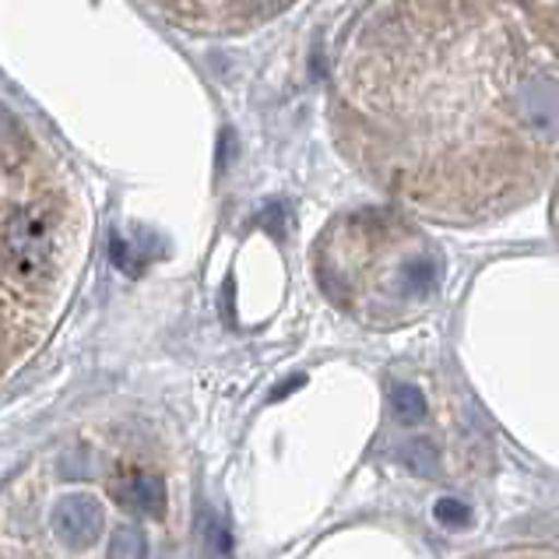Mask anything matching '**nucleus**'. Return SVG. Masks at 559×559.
Instances as JSON below:
<instances>
[{
  "mask_svg": "<svg viewBox=\"0 0 559 559\" xmlns=\"http://www.w3.org/2000/svg\"><path fill=\"white\" fill-rule=\"evenodd\" d=\"M353 106L419 152V166L451 169L461 148L497 138L552 145L559 71L492 0H394L356 36L345 63Z\"/></svg>",
  "mask_w": 559,
  "mask_h": 559,
  "instance_id": "1",
  "label": "nucleus"
},
{
  "mask_svg": "<svg viewBox=\"0 0 559 559\" xmlns=\"http://www.w3.org/2000/svg\"><path fill=\"white\" fill-rule=\"evenodd\" d=\"M74 247L71 204L46 173L0 194V285L39 299L57 285Z\"/></svg>",
  "mask_w": 559,
  "mask_h": 559,
  "instance_id": "2",
  "label": "nucleus"
},
{
  "mask_svg": "<svg viewBox=\"0 0 559 559\" xmlns=\"http://www.w3.org/2000/svg\"><path fill=\"white\" fill-rule=\"evenodd\" d=\"M148 4L190 32H239L275 19L293 0H148Z\"/></svg>",
  "mask_w": 559,
  "mask_h": 559,
  "instance_id": "3",
  "label": "nucleus"
},
{
  "mask_svg": "<svg viewBox=\"0 0 559 559\" xmlns=\"http://www.w3.org/2000/svg\"><path fill=\"white\" fill-rule=\"evenodd\" d=\"M53 535L68 549H92L103 538L106 528V510L92 492H71V497L57 500L53 507Z\"/></svg>",
  "mask_w": 559,
  "mask_h": 559,
  "instance_id": "4",
  "label": "nucleus"
},
{
  "mask_svg": "<svg viewBox=\"0 0 559 559\" xmlns=\"http://www.w3.org/2000/svg\"><path fill=\"white\" fill-rule=\"evenodd\" d=\"M109 492H114V500L123 510H131V514H141V518L166 514V483L152 472L127 468L109 483Z\"/></svg>",
  "mask_w": 559,
  "mask_h": 559,
  "instance_id": "5",
  "label": "nucleus"
},
{
  "mask_svg": "<svg viewBox=\"0 0 559 559\" xmlns=\"http://www.w3.org/2000/svg\"><path fill=\"white\" fill-rule=\"evenodd\" d=\"M391 415L402 426H419L426 419V397L415 383H394L391 388Z\"/></svg>",
  "mask_w": 559,
  "mask_h": 559,
  "instance_id": "6",
  "label": "nucleus"
},
{
  "mask_svg": "<svg viewBox=\"0 0 559 559\" xmlns=\"http://www.w3.org/2000/svg\"><path fill=\"white\" fill-rule=\"evenodd\" d=\"M106 559H148V538L134 524H123L106 546Z\"/></svg>",
  "mask_w": 559,
  "mask_h": 559,
  "instance_id": "7",
  "label": "nucleus"
},
{
  "mask_svg": "<svg viewBox=\"0 0 559 559\" xmlns=\"http://www.w3.org/2000/svg\"><path fill=\"white\" fill-rule=\"evenodd\" d=\"M204 546H207V556H212V559H229L233 538H229L226 524H222L218 518H207V524H204Z\"/></svg>",
  "mask_w": 559,
  "mask_h": 559,
  "instance_id": "8",
  "label": "nucleus"
},
{
  "mask_svg": "<svg viewBox=\"0 0 559 559\" xmlns=\"http://www.w3.org/2000/svg\"><path fill=\"white\" fill-rule=\"evenodd\" d=\"M437 521L447 524V528H465V524L472 521V510L465 503H457V500H440L437 503Z\"/></svg>",
  "mask_w": 559,
  "mask_h": 559,
  "instance_id": "9",
  "label": "nucleus"
},
{
  "mask_svg": "<svg viewBox=\"0 0 559 559\" xmlns=\"http://www.w3.org/2000/svg\"><path fill=\"white\" fill-rule=\"evenodd\" d=\"M408 465H412V472H419V475H433L437 472L433 447H429V443H412L408 447Z\"/></svg>",
  "mask_w": 559,
  "mask_h": 559,
  "instance_id": "10",
  "label": "nucleus"
},
{
  "mask_svg": "<svg viewBox=\"0 0 559 559\" xmlns=\"http://www.w3.org/2000/svg\"><path fill=\"white\" fill-rule=\"evenodd\" d=\"M542 4H546V8H552V11L559 14V0H542Z\"/></svg>",
  "mask_w": 559,
  "mask_h": 559,
  "instance_id": "11",
  "label": "nucleus"
}]
</instances>
